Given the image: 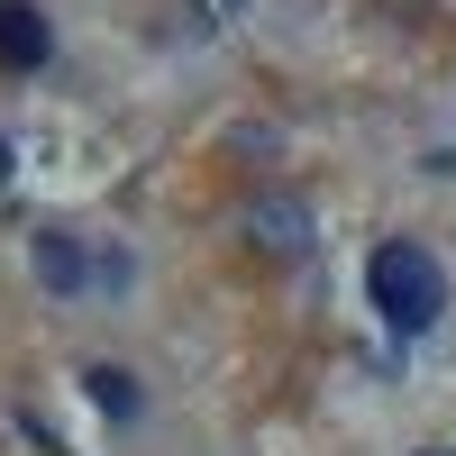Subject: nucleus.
Returning <instances> with one entry per match:
<instances>
[{
	"label": "nucleus",
	"mask_w": 456,
	"mask_h": 456,
	"mask_svg": "<svg viewBox=\"0 0 456 456\" xmlns=\"http://www.w3.org/2000/svg\"><path fill=\"white\" fill-rule=\"evenodd\" d=\"M55 55V19L37 0H0V73H37Z\"/></svg>",
	"instance_id": "3"
},
{
	"label": "nucleus",
	"mask_w": 456,
	"mask_h": 456,
	"mask_svg": "<svg viewBox=\"0 0 456 456\" xmlns=\"http://www.w3.org/2000/svg\"><path fill=\"white\" fill-rule=\"evenodd\" d=\"M83 393H92L101 420H119V429L146 411V393H137V374H128V365H83Z\"/></svg>",
	"instance_id": "5"
},
{
	"label": "nucleus",
	"mask_w": 456,
	"mask_h": 456,
	"mask_svg": "<svg viewBox=\"0 0 456 456\" xmlns=\"http://www.w3.org/2000/svg\"><path fill=\"white\" fill-rule=\"evenodd\" d=\"M238 10H247V0H219V19H238Z\"/></svg>",
	"instance_id": "8"
},
{
	"label": "nucleus",
	"mask_w": 456,
	"mask_h": 456,
	"mask_svg": "<svg viewBox=\"0 0 456 456\" xmlns=\"http://www.w3.org/2000/svg\"><path fill=\"white\" fill-rule=\"evenodd\" d=\"M10 174H19V156H10V137H0V183H10Z\"/></svg>",
	"instance_id": "7"
},
{
	"label": "nucleus",
	"mask_w": 456,
	"mask_h": 456,
	"mask_svg": "<svg viewBox=\"0 0 456 456\" xmlns=\"http://www.w3.org/2000/svg\"><path fill=\"white\" fill-rule=\"evenodd\" d=\"M420 456H456V447H420Z\"/></svg>",
	"instance_id": "9"
},
{
	"label": "nucleus",
	"mask_w": 456,
	"mask_h": 456,
	"mask_svg": "<svg viewBox=\"0 0 456 456\" xmlns=\"http://www.w3.org/2000/svg\"><path fill=\"white\" fill-rule=\"evenodd\" d=\"M128 283H137V256L128 247H101L92 256V292H128Z\"/></svg>",
	"instance_id": "6"
},
{
	"label": "nucleus",
	"mask_w": 456,
	"mask_h": 456,
	"mask_svg": "<svg viewBox=\"0 0 456 456\" xmlns=\"http://www.w3.org/2000/svg\"><path fill=\"white\" fill-rule=\"evenodd\" d=\"M247 238H256L265 256H311L320 219H311V201H301V192H256V201H247Z\"/></svg>",
	"instance_id": "2"
},
{
	"label": "nucleus",
	"mask_w": 456,
	"mask_h": 456,
	"mask_svg": "<svg viewBox=\"0 0 456 456\" xmlns=\"http://www.w3.org/2000/svg\"><path fill=\"white\" fill-rule=\"evenodd\" d=\"M365 292H374V311H384L393 338H429L438 311H447V265L420 238H384L365 256Z\"/></svg>",
	"instance_id": "1"
},
{
	"label": "nucleus",
	"mask_w": 456,
	"mask_h": 456,
	"mask_svg": "<svg viewBox=\"0 0 456 456\" xmlns=\"http://www.w3.org/2000/svg\"><path fill=\"white\" fill-rule=\"evenodd\" d=\"M28 265H37V283H46L55 301H83L92 292V256H83V238H64V228H37Z\"/></svg>",
	"instance_id": "4"
}]
</instances>
